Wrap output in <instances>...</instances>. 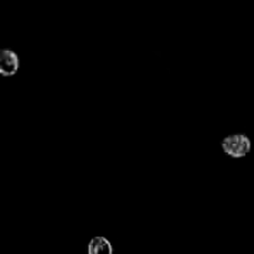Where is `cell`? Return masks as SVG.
Here are the masks:
<instances>
[{
	"instance_id": "cell-1",
	"label": "cell",
	"mask_w": 254,
	"mask_h": 254,
	"mask_svg": "<svg viewBox=\"0 0 254 254\" xmlns=\"http://www.w3.org/2000/svg\"><path fill=\"white\" fill-rule=\"evenodd\" d=\"M221 148L226 155L240 159L250 153L252 143L246 134H230L222 139Z\"/></svg>"
},
{
	"instance_id": "cell-2",
	"label": "cell",
	"mask_w": 254,
	"mask_h": 254,
	"mask_svg": "<svg viewBox=\"0 0 254 254\" xmlns=\"http://www.w3.org/2000/svg\"><path fill=\"white\" fill-rule=\"evenodd\" d=\"M19 67L20 60L16 52L11 49H2L0 52V74L11 77L17 73Z\"/></svg>"
},
{
	"instance_id": "cell-3",
	"label": "cell",
	"mask_w": 254,
	"mask_h": 254,
	"mask_svg": "<svg viewBox=\"0 0 254 254\" xmlns=\"http://www.w3.org/2000/svg\"><path fill=\"white\" fill-rule=\"evenodd\" d=\"M88 254H113V247L106 237L97 236L89 241Z\"/></svg>"
}]
</instances>
